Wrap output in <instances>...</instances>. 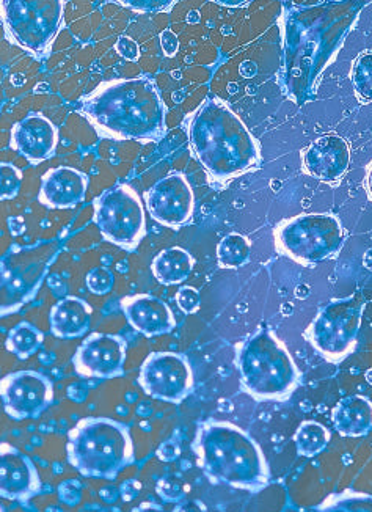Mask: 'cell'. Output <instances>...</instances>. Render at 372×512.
I'll list each match as a JSON object with an SVG mask.
<instances>
[{
	"mask_svg": "<svg viewBox=\"0 0 372 512\" xmlns=\"http://www.w3.org/2000/svg\"><path fill=\"white\" fill-rule=\"evenodd\" d=\"M81 112L106 139L159 142L167 131L164 99L150 77L104 82L82 99Z\"/></svg>",
	"mask_w": 372,
	"mask_h": 512,
	"instance_id": "obj_1",
	"label": "cell"
},
{
	"mask_svg": "<svg viewBox=\"0 0 372 512\" xmlns=\"http://www.w3.org/2000/svg\"><path fill=\"white\" fill-rule=\"evenodd\" d=\"M187 137L212 183L227 184L259 169L263 156L258 139L244 121L219 98L206 99L189 123Z\"/></svg>",
	"mask_w": 372,
	"mask_h": 512,
	"instance_id": "obj_2",
	"label": "cell"
},
{
	"mask_svg": "<svg viewBox=\"0 0 372 512\" xmlns=\"http://www.w3.org/2000/svg\"><path fill=\"white\" fill-rule=\"evenodd\" d=\"M192 451L212 484L253 492L269 484L270 470L263 450L248 432L230 421H201Z\"/></svg>",
	"mask_w": 372,
	"mask_h": 512,
	"instance_id": "obj_3",
	"label": "cell"
},
{
	"mask_svg": "<svg viewBox=\"0 0 372 512\" xmlns=\"http://www.w3.org/2000/svg\"><path fill=\"white\" fill-rule=\"evenodd\" d=\"M234 352L242 392L255 401H286L299 387V368L272 330H256Z\"/></svg>",
	"mask_w": 372,
	"mask_h": 512,
	"instance_id": "obj_4",
	"label": "cell"
},
{
	"mask_svg": "<svg viewBox=\"0 0 372 512\" xmlns=\"http://www.w3.org/2000/svg\"><path fill=\"white\" fill-rule=\"evenodd\" d=\"M66 459L85 478L114 481L135 462L131 432L112 418H84L68 432Z\"/></svg>",
	"mask_w": 372,
	"mask_h": 512,
	"instance_id": "obj_5",
	"label": "cell"
},
{
	"mask_svg": "<svg viewBox=\"0 0 372 512\" xmlns=\"http://www.w3.org/2000/svg\"><path fill=\"white\" fill-rule=\"evenodd\" d=\"M59 241H41L32 246L13 244L0 261V315L7 316L37 296L59 256Z\"/></svg>",
	"mask_w": 372,
	"mask_h": 512,
	"instance_id": "obj_6",
	"label": "cell"
},
{
	"mask_svg": "<svg viewBox=\"0 0 372 512\" xmlns=\"http://www.w3.org/2000/svg\"><path fill=\"white\" fill-rule=\"evenodd\" d=\"M344 241L343 225L335 214H299L274 230L277 252L303 266L335 258Z\"/></svg>",
	"mask_w": 372,
	"mask_h": 512,
	"instance_id": "obj_7",
	"label": "cell"
},
{
	"mask_svg": "<svg viewBox=\"0 0 372 512\" xmlns=\"http://www.w3.org/2000/svg\"><path fill=\"white\" fill-rule=\"evenodd\" d=\"M63 10L65 0H2V26L19 48L40 57L62 27Z\"/></svg>",
	"mask_w": 372,
	"mask_h": 512,
	"instance_id": "obj_8",
	"label": "cell"
},
{
	"mask_svg": "<svg viewBox=\"0 0 372 512\" xmlns=\"http://www.w3.org/2000/svg\"><path fill=\"white\" fill-rule=\"evenodd\" d=\"M363 310L365 302L357 296L332 300L319 310L305 330V340L310 341L327 362H343L357 346Z\"/></svg>",
	"mask_w": 372,
	"mask_h": 512,
	"instance_id": "obj_9",
	"label": "cell"
},
{
	"mask_svg": "<svg viewBox=\"0 0 372 512\" xmlns=\"http://www.w3.org/2000/svg\"><path fill=\"white\" fill-rule=\"evenodd\" d=\"M95 222L110 244L123 250L137 249L146 235L145 208L139 194L128 184H118L99 195Z\"/></svg>",
	"mask_w": 372,
	"mask_h": 512,
	"instance_id": "obj_10",
	"label": "cell"
},
{
	"mask_svg": "<svg viewBox=\"0 0 372 512\" xmlns=\"http://www.w3.org/2000/svg\"><path fill=\"white\" fill-rule=\"evenodd\" d=\"M139 384L151 398L179 404L194 390V371L186 355L153 352L140 368Z\"/></svg>",
	"mask_w": 372,
	"mask_h": 512,
	"instance_id": "obj_11",
	"label": "cell"
},
{
	"mask_svg": "<svg viewBox=\"0 0 372 512\" xmlns=\"http://www.w3.org/2000/svg\"><path fill=\"white\" fill-rule=\"evenodd\" d=\"M0 398L13 420H37L54 401V385L38 371H18L2 379Z\"/></svg>",
	"mask_w": 372,
	"mask_h": 512,
	"instance_id": "obj_12",
	"label": "cell"
},
{
	"mask_svg": "<svg viewBox=\"0 0 372 512\" xmlns=\"http://www.w3.org/2000/svg\"><path fill=\"white\" fill-rule=\"evenodd\" d=\"M146 209L164 227L179 228L194 216L195 197L186 176H165L145 194Z\"/></svg>",
	"mask_w": 372,
	"mask_h": 512,
	"instance_id": "obj_13",
	"label": "cell"
},
{
	"mask_svg": "<svg viewBox=\"0 0 372 512\" xmlns=\"http://www.w3.org/2000/svg\"><path fill=\"white\" fill-rule=\"evenodd\" d=\"M126 362V341L120 335L92 333L77 348L74 370L84 377L114 379L123 376Z\"/></svg>",
	"mask_w": 372,
	"mask_h": 512,
	"instance_id": "obj_14",
	"label": "cell"
},
{
	"mask_svg": "<svg viewBox=\"0 0 372 512\" xmlns=\"http://www.w3.org/2000/svg\"><path fill=\"white\" fill-rule=\"evenodd\" d=\"M351 165V147L336 134H325L302 151L303 172L314 180L332 184L340 181Z\"/></svg>",
	"mask_w": 372,
	"mask_h": 512,
	"instance_id": "obj_15",
	"label": "cell"
},
{
	"mask_svg": "<svg viewBox=\"0 0 372 512\" xmlns=\"http://www.w3.org/2000/svg\"><path fill=\"white\" fill-rule=\"evenodd\" d=\"M41 492V480L32 459L11 447L0 443V495L11 502H29Z\"/></svg>",
	"mask_w": 372,
	"mask_h": 512,
	"instance_id": "obj_16",
	"label": "cell"
},
{
	"mask_svg": "<svg viewBox=\"0 0 372 512\" xmlns=\"http://www.w3.org/2000/svg\"><path fill=\"white\" fill-rule=\"evenodd\" d=\"M57 143L59 131L49 118L41 114L27 115L11 129V148L32 164H40L52 158Z\"/></svg>",
	"mask_w": 372,
	"mask_h": 512,
	"instance_id": "obj_17",
	"label": "cell"
},
{
	"mask_svg": "<svg viewBox=\"0 0 372 512\" xmlns=\"http://www.w3.org/2000/svg\"><path fill=\"white\" fill-rule=\"evenodd\" d=\"M121 308L132 329L145 337H161L176 327L172 308L150 294L124 297Z\"/></svg>",
	"mask_w": 372,
	"mask_h": 512,
	"instance_id": "obj_18",
	"label": "cell"
},
{
	"mask_svg": "<svg viewBox=\"0 0 372 512\" xmlns=\"http://www.w3.org/2000/svg\"><path fill=\"white\" fill-rule=\"evenodd\" d=\"M88 176L73 167H57L41 178L38 200L49 209H70L84 202Z\"/></svg>",
	"mask_w": 372,
	"mask_h": 512,
	"instance_id": "obj_19",
	"label": "cell"
},
{
	"mask_svg": "<svg viewBox=\"0 0 372 512\" xmlns=\"http://www.w3.org/2000/svg\"><path fill=\"white\" fill-rule=\"evenodd\" d=\"M93 310L79 297H65L52 307L49 321L54 337L73 340L88 332L92 324Z\"/></svg>",
	"mask_w": 372,
	"mask_h": 512,
	"instance_id": "obj_20",
	"label": "cell"
},
{
	"mask_svg": "<svg viewBox=\"0 0 372 512\" xmlns=\"http://www.w3.org/2000/svg\"><path fill=\"white\" fill-rule=\"evenodd\" d=\"M332 420L341 436H366L372 429V403L365 396H347L333 407Z\"/></svg>",
	"mask_w": 372,
	"mask_h": 512,
	"instance_id": "obj_21",
	"label": "cell"
},
{
	"mask_svg": "<svg viewBox=\"0 0 372 512\" xmlns=\"http://www.w3.org/2000/svg\"><path fill=\"white\" fill-rule=\"evenodd\" d=\"M194 256L181 247L162 250L151 264V271L162 285H181L194 271Z\"/></svg>",
	"mask_w": 372,
	"mask_h": 512,
	"instance_id": "obj_22",
	"label": "cell"
},
{
	"mask_svg": "<svg viewBox=\"0 0 372 512\" xmlns=\"http://www.w3.org/2000/svg\"><path fill=\"white\" fill-rule=\"evenodd\" d=\"M43 341V332L38 327L33 326L30 322L22 321L8 332L5 346L11 354H15L21 360H26L33 354H37Z\"/></svg>",
	"mask_w": 372,
	"mask_h": 512,
	"instance_id": "obj_23",
	"label": "cell"
},
{
	"mask_svg": "<svg viewBox=\"0 0 372 512\" xmlns=\"http://www.w3.org/2000/svg\"><path fill=\"white\" fill-rule=\"evenodd\" d=\"M252 242L241 233H230L217 246V261L222 269H241L250 261Z\"/></svg>",
	"mask_w": 372,
	"mask_h": 512,
	"instance_id": "obj_24",
	"label": "cell"
},
{
	"mask_svg": "<svg viewBox=\"0 0 372 512\" xmlns=\"http://www.w3.org/2000/svg\"><path fill=\"white\" fill-rule=\"evenodd\" d=\"M292 440L296 443L300 456L314 458L329 445L330 432L318 421H303Z\"/></svg>",
	"mask_w": 372,
	"mask_h": 512,
	"instance_id": "obj_25",
	"label": "cell"
},
{
	"mask_svg": "<svg viewBox=\"0 0 372 512\" xmlns=\"http://www.w3.org/2000/svg\"><path fill=\"white\" fill-rule=\"evenodd\" d=\"M318 512H372V495L343 492L327 498Z\"/></svg>",
	"mask_w": 372,
	"mask_h": 512,
	"instance_id": "obj_26",
	"label": "cell"
},
{
	"mask_svg": "<svg viewBox=\"0 0 372 512\" xmlns=\"http://www.w3.org/2000/svg\"><path fill=\"white\" fill-rule=\"evenodd\" d=\"M351 79L358 98L372 101V52L358 55L352 65Z\"/></svg>",
	"mask_w": 372,
	"mask_h": 512,
	"instance_id": "obj_27",
	"label": "cell"
},
{
	"mask_svg": "<svg viewBox=\"0 0 372 512\" xmlns=\"http://www.w3.org/2000/svg\"><path fill=\"white\" fill-rule=\"evenodd\" d=\"M189 484L184 480L183 476L165 475L161 480L157 481L156 492L159 497L167 503H178L186 500L189 494Z\"/></svg>",
	"mask_w": 372,
	"mask_h": 512,
	"instance_id": "obj_28",
	"label": "cell"
},
{
	"mask_svg": "<svg viewBox=\"0 0 372 512\" xmlns=\"http://www.w3.org/2000/svg\"><path fill=\"white\" fill-rule=\"evenodd\" d=\"M22 172L13 164H0V198L11 200L21 191Z\"/></svg>",
	"mask_w": 372,
	"mask_h": 512,
	"instance_id": "obj_29",
	"label": "cell"
},
{
	"mask_svg": "<svg viewBox=\"0 0 372 512\" xmlns=\"http://www.w3.org/2000/svg\"><path fill=\"white\" fill-rule=\"evenodd\" d=\"M114 274L107 267H95L87 275V288L96 296H106L114 288Z\"/></svg>",
	"mask_w": 372,
	"mask_h": 512,
	"instance_id": "obj_30",
	"label": "cell"
},
{
	"mask_svg": "<svg viewBox=\"0 0 372 512\" xmlns=\"http://www.w3.org/2000/svg\"><path fill=\"white\" fill-rule=\"evenodd\" d=\"M121 7L131 8L137 13H161L170 10L176 4V0H110Z\"/></svg>",
	"mask_w": 372,
	"mask_h": 512,
	"instance_id": "obj_31",
	"label": "cell"
},
{
	"mask_svg": "<svg viewBox=\"0 0 372 512\" xmlns=\"http://www.w3.org/2000/svg\"><path fill=\"white\" fill-rule=\"evenodd\" d=\"M176 304H178L179 310L186 313V315L197 313L201 305V296L198 289L192 288V286H183L176 294Z\"/></svg>",
	"mask_w": 372,
	"mask_h": 512,
	"instance_id": "obj_32",
	"label": "cell"
},
{
	"mask_svg": "<svg viewBox=\"0 0 372 512\" xmlns=\"http://www.w3.org/2000/svg\"><path fill=\"white\" fill-rule=\"evenodd\" d=\"M63 505L77 506L82 502V484L77 480H66L57 489Z\"/></svg>",
	"mask_w": 372,
	"mask_h": 512,
	"instance_id": "obj_33",
	"label": "cell"
},
{
	"mask_svg": "<svg viewBox=\"0 0 372 512\" xmlns=\"http://www.w3.org/2000/svg\"><path fill=\"white\" fill-rule=\"evenodd\" d=\"M115 49H117L118 54H120L123 59L129 60V62H137V60H139V44L135 43L132 38L120 37V40L117 41V46H115Z\"/></svg>",
	"mask_w": 372,
	"mask_h": 512,
	"instance_id": "obj_34",
	"label": "cell"
},
{
	"mask_svg": "<svg viewBox=\"0 0 372 512\" xmlns=\"http://www.w3.org/2000/svg\"><path fill=\"white\" fill-rule=\"evenodd\" d=\"M140 492H142V483L139 480H126L120 486V494L121 500L124 503L132 502L135 498L139 497Z\"/></svg>",
	"mask_w": 372,
	"mask_h": 512,
	"instance_id": "obj_35",
	"label": "cell"
},
{
	"mask_svg": "<svg viewBox=\"0 0 372 512\" xmlns=\"http://www.w3.org/2000/svg\"><path fill=\"white\" fill-rule=\"evenodd\" d=\"M159 40H161L162 51H164V54L167 55V57H173V55L178 52L179 40L172 30H164V32L161 33Z\"/></svg>",
	"mask_w": 372,
	"mask_h": 512,
	"instance_id": "obj_36",
	"label": "cell"
},
{
	"mask_svg": "<svg viewBox=\"0 0 372 512\" xmlns=\"http://www.w3.org/2000/svg\"><path fill=\"white\" fill-rule=\"evenodd\" d=\"M172 512H209L208 506L201 500H184L178 503Z\"/></svg>",
	"mask_w": 372,
	"mask_h": 512,
	"instance_id": "obj_37",
	"label": "cell"
},
{
	"mask_svg": "<svg viewBox=\"0 0 372 512\" xmlns=\"http://www.w3.org/2000/svg\"><path fill=\"white\" fill-rule=\"evenodd\" d=\"M99 495H101V498H103L104 502L109 503V505H112V503L117 502L118 498L121 497L120 487H103V489L99 491Z\"/></svg>",
	"mask_w": 372,
	"mask_h": 512,
	"instance_id": "obj_38",
	"label": "cell"
},
{
	"mask_svg": "<svg viewBox=\"0 0 372 512\" xmlns=\"http://www.w3.org/2000/svg\"><path fill=\"white\" fill-rule=\"evenodd\" d=\"M8 228H10L11 235H22L26 231V222H24L22 217H10L8 219Z\"/></svg>",
	"mask_w": 372,
	"mask_h": 512,
	"instance_id": "obj_39",
	"label": "cell"
},
{
	"mask_svg": "<svg viewBox=\"0 0 372 512\" xmlns=\"http://www.w3.org/2000/svg\"><path fill=\"white\" fill-rule=\"evenodd\" d=\"M131 512H167L161 505L153 502L140 503L139 506H135Z\"/></svg>",
	"mask_w": 372,
	"mask_h": 512,
	"instance_id": "obj_40",
	"label": "cell"
},
{
	"mask_svg": "<svg viewBox=\"0 0 372 512\" xmlns=\"http://www.w3.org/2000/svg\"><path fill=\"white\" fill-rule=\"evenodd\" d=\"M162 447L167 448V450H168L167 451V453H168L167 461H165V462L175 461V459L178 458L179 453H181V451H179L178 445H175V443H173V442L164 443V445H162Z\"/></svg>",
	"mask_w": 372,
	"mask_h": 512,
	"instance_id": "obj_41",
	"label": "cell"
},
{
	"mask_svg": "<svg viewBox=\"0 0 372 512\" xmlns=\"http://www.w3.org/2000/svg\"><path fill=\"white\" fill-rule=\"evenodd\" d=\"M258 73V66L253 62H244L241 65V74L244 77H253Z\"/></svg>",
	"mask_w": 372,
	"mask_h": 512,
	"instance_id": "obj_42",
	"label": "cell"
},
{
	"mask_svg": "<svg viewBox=\"0 0 372 512\" xmlns=\"http://www.w3.org/2000/svg\"><path fill=\"white\" fill-rule=\"evenodd\" d=\"M214 2H216V4L222 5V7L236 8L247 4L248 0H214Z\"/></svg>",
	"mask_w": 372,
	"mask_h": 512,
	"instance_id": "obj_43",
	"label": "cell"
},
{
	"mask_svg": "<svg viewBox=\"0 0 372 512\" xmlns=\"http://www.w3.org/2000/svg\"><path fill=\"white\" fill-rule=\"evenodd\" d=\"M365 187L369 200L372 202V165L369 167L368 173H366Z\"/></svg>",
	"mask_w": 372,
	"mask_h": 512,
	"instance_id": "obj_44",
	"label": "cell"
},
{
	"mask_svg": "<svg viewBox=\"0 0 372 512\" xmlns=\"http://www.w3.org/2000/svg\"><path fill=\"white\" fill-rule=\"evenodd\" d=\"M363 266L372 272V247L366 250L365 255H363Z\"/></svg>",
	"mask_w": 372,
	"mask_h": 512,
	"instance_id": "obj_45",
	"label": "cell"
},
{
	"mask_svg": "<svg viewBox=\"0 0 372 512\" xmlns=\"http://www.w3.org/2000/svg\"><path fill=\"white\" fill-rule=\"evenodd\" d=\"M187 22L189 24H198L200 22V13L198 11H190L189 16H187Z\"/></svg>",
	"mask_w": 372,
	"mask_h": 512,
	"instance_id": "obj_46",
	"label": "cell"
},
{
	"mask_svg": "<svg viewBox=\"0 0 372 512\" xmlns=\"http://www.w3.org/2000/svg\"><path fill=\"white\" fill-rule=\"evenodd\" d=\"M99 512H121V509L115 508V506H109V508L101 509Z\"/></svg>",
	"mask_w": 372,
	"mask_h": 512,
	"instance_id": "obj_47",
	"label": "cell"
},
{
	"mask_svg": "<svg viewBox=\"0 0 372 512\" xmlns=\"http://www.w3.org/2000/svg\"><path fill=\"white\" fill-rule=\"evenodd\" d=\"M366 377H368L369 384H372V371H369V373L366 374Z\"/></svg>",
	"mask_w": 372,
	"mask_h": 512,
	"instance_id": "obj_48",
	"label": "cell"
}]
</instances>
